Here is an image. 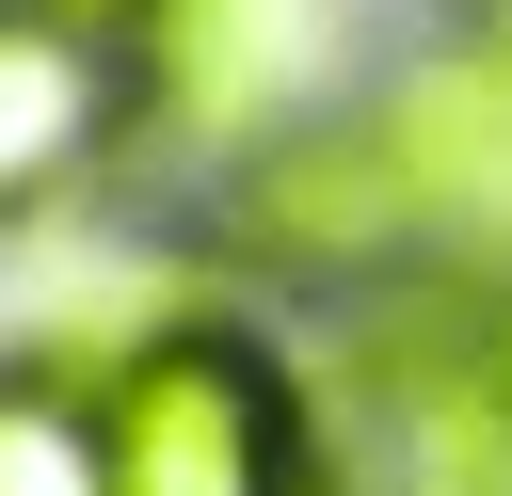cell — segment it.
I'll list each match as a JSON object with an SVG mask.
<instances>
[{"mask_svg":"<svg viewBox=\"0 0 512 496\" xmlns=\"http://www.w3.org/2000/svg\"><path fill=\"white\" fill-rule=\"evenodd\" d=\"M352 96H368V128H384V160L416 192V240L432 256H512V32L432 16Z\"/></svg>","mask_w":512,"mask_h":496,"instance_id":"3","label":"cell"},{"mask_svg":"<svg viewBox=\"0 0 512 496\" xmlns=\"http://www.w3.org/2000/svg\"><path fill=\"white\" fill-rule=\"evenodd\" d=\"M432 16H464V32H512V0H432Z\"/></svg>","mask_w":512,"mask_h":496,"instance_id":"8","label":"cell"},{"mask_svg":"<svg viewBox=\"0 0 512 496\" xmlns=\"http://www.w3.org/2000/svg\"><path fill=\"white\" fill-rule=\"evenodd\" d=\"M144 128H160V112H144V64H128V48H96V32L0 0V224L80 208Z\"/></svg>","mask_w":512,"mask_h":496,"instance_id":"4","label":"cell"},{"mask_svg":"<svg viewBox=\"0 0 512 496\" xmlns=\"http://www.w3.org/2000/svg\"><path fill=\"white\" fill-rule=\"evenodd\" d=\"M0 496H112L96 480V384H64L48 352L0 368Z\"/></svg>","mask_w":512,"mask_h":496,"instance_id":"5","label":"cell"},{"mask_svg":"<svg viewBox=\"0 0 512 496\" xmlns=\"http://www.w3.org/2000/svg\"><path fill=\"white\" fill-rule=\"evenodd\" d=\"M96 480L112 496H352L304 320L240 288H192L176 320H144L96 368Z\"/></svg>","mask_w":512,"mask_h":496,"instance_id":"1","label":"cell"},{"mask_svg":"<svg viewBox=\"0 0 512 496\" xmlns=\"http://www.w3.org/2000/svg\"><path fill=\"white\" fill-rule=\"evenodd\" d=\"M464 352H480V384L512 416V256H464Z\"/></svg>","mask_w":512,"mask_h":496,"instance_id":"6","label":"cell"},{"mask_svg":"<svg viewBox=\"0 0 512 496\" xmlns=\"http://www.w3.org/2000/svg\"><path fill=\"white\" fill-rule=\"evenodd\" d=\"M32 16H64V32H96V48H128V64H144V48H160L192 0H32Z\"/></svg>","mask_w":512,"mask_h":496,"instance_id":"7","label":"cell"},{"mask_svg":"<svg viewBox=\"0 0 512 496\" xmlns=\"http://www.w3.org/2000/svg\"><path fill=\"white\" fill-rule=\"evenodd\" d=\"M192 224H208L192 256H208L224 288H256V304L288 288V320H320V304H352V288H384V272H432L416 192H400L368 96H288L272 128H240V144L208 160Z\"/></svg>","mask_w":512,"mask_h":496,"instance_id":"2","label":"cell"}]
</instances>
